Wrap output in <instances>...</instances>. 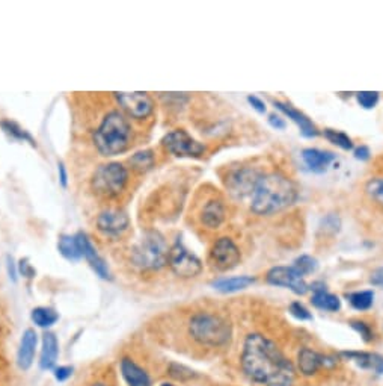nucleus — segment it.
<instances>
[{"label": "nucleus", "mask_w": 383, "mask_h": 386, "mask_svg": "<svg viewBox=\"0 0 383 386\" xmlns=\"http://www.w3.org/2000/svg\"><path fill=\"white\" fill-rule=\"evenodd\" d=\"M241 368L261 386H293L296 370L280 347L261 333H251L243 344Z\"/></svg>", "instance_id": "1"}, {"label": "nucleus", "mask_w": 383, "mask_h": 386, "mask_svg": "<svg viewBox=\"0 0 383 386\" xmlns=\"http://www.w3.org/2000/svg\"><path fill=\"white\" fill-rule=\"evenodd\" d=\"M299 199L296 183L282 173H263L251 194V211L272 215L293 206Z\"/></svg>", "instance_id": "2"}, {"label": "nucleus", "mask_w": 383, "mask_h": 386, "mask_svg": "<svg viewBox=\"0 0 383 386\" xmlns=\"http://www.w3.org/2000/svg\"><path fill=\"white\" fill-rule=\"evenodd\" d=\"M132 140L130 121L121 111H111L94 132V145L103 156H116L127 150Z\"/></svg>", "instance_id": "3"}, {"label": "nucleus", "mask_w": 383, "mask_h": 386, "mask_svg": "<svg viewBox=\"0 0 383 386\" xmlns=\"http://www.w3.org/2000/svg\"><path fill=\"white\" fill-rule=\"evenodd\" d=\"M189 333L201 346L223 347L232 338V327L220 315L199 312L189 321Z\"/></svg>", "instance_id": "4"}, {"label": "nucleus", "mask_w": 383, "mask_h": 386, "mask_svg": "<svg viewBox=\"0 0 383 386\" xmlns=\"http://www.w3.org/2000/svg\"><path fill=\"white\" fill-rule=\"evenodd\" d=\"M168 243L165 236L157 231L145 232L132 248V263L141 270H161L168 264Z\"/></svg>", "instance_id": "5"}, {"label": "nucleus", "mask_w": 383, "mask_h": 386, "mask_svg": "<svg viewBox=\"0 0 383 386\" xmlns=\"http://www.w3.org/2000/svg\"><path fill=\"white\" fill-rule=\"evenodd\" d=\"M127 182H129V171L120 162H108L94 171L91 186L100 195L116 197L124 191Z\"/></svg>", "instance_id": "6"}, {"label": "nucleus", "mask_w": 383, "mask_h": 386, "mask_svg": "<svg viewBox=\"0 0 383 386\" xmlns=\"http://www.w3.org/2000/svg\"><path fill=\"white\" fill-rule=\"evenodd\" d=\"M162 145L171 155L177 158H201L206 153V145L195 140L192 135L184 129H175L166 133Z\"/></svg>", "instance_id": "7"}, {"label": "nucleus", "mask_w": 383, "mask_h": 386, "mask_svg": "<svg viewBox=\"0 0 383 386\" xmlns=\"http://www.w3.org/2000/svg\"><path fill=\"white\" fill-rule=\"evenodd\" d=\"M168 264L177 276L184 279L196 277L202 271L201 259L195 253H192L182 241H177L169 248Z\"/></svg>", "instance_id": "8"}, {"label": "nucleus", "mask_w": 383, "mask_h": 386, "mask_svg": "<svg viewBox=\"0 0 383 386\" xmlns=\"http://www.w3.org/2000/svg\"><path fill=\"white\" fill-rule=\"evenodd\" d=\"M113 94L121 109L132 119H136V120L148 119L154 111V102L146 92L136 91V92H113Z\"/></svg>", "instance_id": "9"}, {"label": "nucleus", "mask_w": 383, "mask_h": 386, "mask_svg": "<svg viewBox=\"0 0 383 386\" xmlns=\"http://www.w3.org/2000/svg\"><path fill=\"white\" fill-rule=\"evenodd\" d=\"M263 176L261 170L252 169V167H241V169L234 170L227 177V188L232 197L236 199H246L253 191L255 185Z\"/></svg>", "instance_id": "10"}, {"label": "nucleus", "mask_w": 383, "mask_h": 386, "mask_svg": "<svg viewBox=\"0 0 383 386\" xmlns=\"http://www.w3.org/2000/svg\"><path fill=\"white\" fill-rule=\"evenodd\" d=\"M210 260L213 267L219 271H228L236 268L240 260H241V253L237 244L232 241L228 236H222L216 239V243L213 244L210 250Z\"/></svg>", "instance_id": "11"}, {"label": "nucleus", "mask_w": 383, "mask_h": 386, "mask_svg": "<svg viewBox=\"0 0 383 386\" xmlns=\"http://www.w3.org/2000/svg\"><path fill=\"white\" fill-rule=\"evenodd\" d=\"M268 284L273 287H281L293 291L294 294L303 296L310 289V285L305 282V277L297 273L293 267H273L268 271V276H265Z\"/></svg>", "instance_id": "12"}, {"label": "nucleus", "mask_w": 383, "mask_h": 386, "mask_svg": "<svg viewBox=\"0 0 383 386\" xmlns=\"http://www.w3.org/2000/svg\"><path fill=\"white\" fill-rule=\"evenodd\" d=\"M130 226V218L124 211L108 210L97 217V229L106 236H120Z\"/></svg>", "instance_id": "13"}, {"label": "nucleus", "mask_w": 383, "mask_h": 386, "mask_svg": "<svg viewBox=\"0 0 383 386\" xmlns=\"http://www.w3.org/2000/svg\"><path fill=\"white\" fill-rule=\"evenodd\" d=\"M335 363V358L325 356V354L308 347L302 349L297 354V367L303 375H313L323 367H334Z\"/></svg>", "instance_id": "14"}, {"label": "nucleus", "mask_w": 383, "mask_h": 386, "mask_svg": "<svg viewBox=\"0 0 383 386\" xmlns=\"http://www.w3.org/2000/svg\"><path fill=\"white\" fill-rule=\"evenodd\" d=\"M275 108L278 109L280 112H282L285 117H289L297 128L301 129V133L303 135L305 138H314L317 137L318 133V129L315 124L313 123V120L306 116V114H303L302 111L296 109L293 105H290V103H285V102H281V100H275L273 102Z\"/></svg>", "instance_id": "15"}, {"label": "nucleus", "mask_w": 383, "mask_h": 386, "mask_svg": "<svg viewBox=\"0 0 383 386\" xmlns=\"http://www.w3.org/2000/svg\"><path fill=\"white\" fill-rule=\"evenodd\" d=\"M77 241H79V246H80V250H82V256L88 260L89 265L92 267V270L97 273L101 279H106V280H111L112 276H111V271H109V267L108 264L104 263V259L99 255L97 248H95L91 243V239L84 235L83 232H79L77 235Z\"/></svg>", "instance_id": "16"}, {"label": "nucleus", "mask_w": 383, "mask_h": 386, "mask_svg": "<svg viewBox=\"0 0 383 386\" xmlns=\"http://www.w3.org/2000/svg\"><path fill=\"white\" fill-rule=\"evenodd\" d=\"M301 156L306 169L317 174L327 171L331 164L337 159V155L322 149H303Z\"/></svg>", "instance_id": "17"}, {"label": "nucleus", "mask_w": 383, "mask_h": 386, "mask_svg": "<svg viewBox=\"0 0 383 386\" xmlns=\"http://www.w3.org/2000/svg\"><path fill=\"white\" fill-rule=\"evenodd\" d=\"M38 346V335L34 329H27L23 333V338L20 342V349L17 353V363L21 370H29L34 363Z\"/></svg>", "instance_id": "18"}, {"label": "nucleus", "mask_w": 383, "mask_h": 386, "mask_svg": "<svg viewBox=\"0 0 383 386\" xmlns=\"http://www.w3.org/2000/svg\"><path fill=\"white\" fill-rule=\"evenodd\" d=\"M227 211L220 199H210L201 211V223L207 229H219L225 223Z\"/></svg>", "instance_id": "19"}, {"label": "nucleus", "mask_w": 383, "mask_h": 386, "mask_svg": "<svg viewBox=\"0 0 383 386\" xmlns=\"http://www.w3.org/2000/svg\"><path fill=\"white\" fill-rule=\"evenodd\" d=\"M59 356V342L55 337V333L46 332L42 335V347H41V358H39V368L41 370H53L56 365Z\"/></svg>", "instance_id": "20"}, {"label": "nucleus", "mask_w": 383, "mask_h": 386, "mask_svg": "<svg viewBox=\"0 0 383 386\" xmlns=\"http://www.w3.org/2000/svg\"><path fill=\"white\" fill-rule=\"evenodd\" d=\"M257 279L252 276H234V277H220L211 282L213 289L219 291L222 294H232V293H239V291H243L253 285Z\"/></svg>", "instance_id": "21"}, {"label": "nucleus", "mask_w": 383, "mask_h": 386, "mask_svg": "<svg viewBox=\"0 0 383 386\" xmlns=\"http://www.w3.org/2000/svg\"><path fill=\"white\" fill-rule=\"evenodd\" d=\"M121 374L129 386H151L150 375L146 374L141 365H137L129 358L121 361Z\"/></svg>", "instance_id": "22"}, {"label": "nucleus", "mask_w": 383, "mask_h": 386, "mask_svg": "<svg viewBox=\"0 0 383 386\" xmlns=\"http://www.w3.org/2000/svg\"><path fill=\"white\" fill-rule=\"evenodd\" d=\"M310 288L314 291L311 301L317 309L327 312H338L341 309V300H339L338 296L329 293L323 284H313Z\"/></svg>", "instance_id": "23"}, {"label": "nucleus", "mask_w": 383, "mask_h": 386, "mask_svg": "<svg viewBox=\"0 0 383 386\" xmlns=\"http://www.w3.org/2000/svg\"><path fill=\"white\" fill-rule=\"evenodd\" d=\"M344 358L353 361L360 368L371 370L376 374H383V356L377 353H367V351H343Z\"/></svg>", "instance_id": "24"}, {"label": "nucleus", "mask_w": 383, "mask_h": 386, "mask_svg": "<svg viewBox=\"0 0 383 386\" xmlns=\"http://www.w3.org/2000/svg\"><path fill=\"white\" fill-rule=\"evenodd\" d=\"M59 253L68 260H79L82 256V250L76 235H62L58 241Z\"/></svg>", "instance_id": "25"}, {"label": "nucleus", "mask_w": 383, "mask_h": 386, "mask_svg": "<svg viewBox=\"0 0 383 386\" xmlns=\"http://www.w3.org/2000/svg\"><path fill=\"white\" fill-rule=\"evenodd\" d=\"M129 164L133 170L139 173L150 171L156 164V155L153 150H141L136 152L129 159Z\"/></svg>", "instance_id": "26"}, {"label": "nucleus", "mask_w": 383, "mask_h": 386, "mask_svg": "<svg viewBox=\"0 0 383 386\" xmlns=\"http://www.w3.org/2000/svg\"><path fill=\"white\" fill-rule=\"evenodd\" d=\"M58 320H59L58 312L51 308L41 306L32 310V321H34L38 327H42V329L51 327Z\"/></svg>", "instance_id": "27"}, {"label": "nucleus", "mask_w": 383, "mask_h": 386, "mask_svg": "<svg viewBox=\"0 0 383 386\" xmlns=\"http://www.w3.org/2000/svg\"><path fill=\"white\" fill-rule=\"evenodd\" d=\"M350 306L356 310H368L375 303V293L373 291H356V293H350L346 296Z\"/></svg>", "instance_id": "28"}, {"label": "nucleus", "mask_w": 383, "mask_h": 386, "mask_svg": "<svg viewBox=\"0 0 383 386\" xmlns=\"http://www.w3.org/2000/svg\"><path fill=\"white\" fill-rule=\"evenodd\" d=\"M325 138L329 141L335 144L337 147L343 149V150H353V140L349 137V135L343 131H335V129H325L323 132Z\"/></svg>", "instance_id": "29"}, {"label": "nucleus", "mask_w": 383, "mask_h": 386, "mask_svg": "<svg viewBox=\"0 0 383 386\" xmlns=\"http://www.w3.org/2000/svg\"><path fill=\"white\" fill-rule=\"evenodd\" d=\"M297 273L302 275L303 277L308 275H313L314 271H317L318 268V260L310 255H302L299 258L294 259V263L291 265Z\"/></svg>", "instance_id": "30"}, {"label": "nucleus", "mask_w": 383, "mask_h": 386, "mask_svg": "<svg viewBox=\"0 0 383 386\" xmlns=\"http://www.w3.org/2000/svg\"><path fill=\"white\" fill-rule=\"evenodd\" d=\"M365 193L373 202L383 206V177H373L365 185Z\"/></svg>", "instance_id": "31"}, {"label": "nucleus", "mask_w": 383, "mask_h": 386, "mask_svg": "<svg viewBox=\"0 0 383 386\" xmlns=\"http://www.w3.org/2000/svg\"><path fill=\"white\" fill-rule=\"evenodd\" d=\"M0 126H2L4 131L6 133H9L11 137H14V138L21 140V141H29L32 145H35L34 138H32L25 129H21L17 123H14V121H0Z\"/></svg>", "instance_id": "32"}, {"label": "nucleus", "mask_w": 383, "mask_h": 386, "mask_svg": "<svg viewBox=\"0 0 383 386\" xmlns=\"http://www.w3.org/2000/svg\"><path fill=\"white\" fill-rule=\"evenodd\" d=\"M356 100L364 109H373L377 107L380 94L377 91H360L356 94Z\"/></svg>", "instance_id": "33"}, {"label": "nucleus", "mask_w": 383, "mask_h": 386, "mask_svg": "<svg viewBox=\"0 0 383 386\" xmlns=\"http://www.w3.org/2000/svg\"><path fill=\"white\" fill-rule=\"evenodd\" d=\"M350 326H352L353 330H356L360 337H363V339L365 342H370L375 339V332L373 329L370 327L368 322L365 321H360V320H355V321H350Z\"/></svg>", "instance_id": "34"}, {"label": "nucleus", "mask_w": 383, "mask_h": 386, "mask_svg": "<svg viewBox=\"0 0 383 386\" xmlns=\"http://www.w3.org/2000/svg\"><path fill=\"white\" fill-rule=\"evenodd\" d=\"M290 314L301 321H311L313 320V314L310 310L305 308V305H302L301 301H293L290 305Z\"/></svg>", "instance_id": "35"}, {"label": "nucleus", "mask_w": 383, "mask_h": 386, "mask_svg": "<svg viewBox=\"0 0 383 386\" xmlns=\"http://www.w3.org/2000/svg\"><path fill=\"white\" fill-rule=\"evenodd\" d=\"M323 222L326 231H332V234L338 232L339 227H341V222H339V218L337 215H327Z\"/></svg>", "instance_id": "36"}, {"label": "nucleus", "mask_w": 383, "mask_h": 386, "mask_svg": "<svg viewBox=\"0 0 383 386\" xmlns=\"http://www.w3.org/2000/svg\"><path fill=\"white\" fill-rule=\"evenodd\" d=\"M73 375V368L71 367H58L55 368V379L58 382H67Z\"/></svg>", "instance_id": "37"}, {"label": "nucleus", "mask_w": 383, "mask_h": 386, "mask_svg": "<svg viewBox=\"0 0 383 386\" xmlns=\"http://www.w3.org/2000/svg\"><path fill=\"white\" fill-rule=\"evenodd\" d=\"M248 102H249V105L260 114H265V111H268L265 103L258 96H248Z\"/></svg>", "instance_id": "38"}, {"label": "nucleus", "mask_w": 383, "mask_h": 386, "mask_svg": "<svg viewBox=\"0 0 383 386\" xmlns=\"http://www.w3.org/2000/svg\"><path fill=\"white\" fill-rule=\"evenodd\" d=\"M269 124H270V126L273 129H276V131H284L287 128L285 120L281 116H278V114H270V116H269Z\"/></svg>", "instance_id": "39"}, {"label": "nucleus", "mask_w": 383, "mask_h": 386, "mask_svg": "<svg viewBox=\"0 0 383 386\" xmlns=\"http://www.w3.org/2000/svg\"><path fill=\"white\" fill-rule=\"evenodd\" d=\"M370 284L375 285V287H380L383 288V267L380 268H376L373 273H371L370 276Z\"/></svg>", "instance_id": "40"}, {"label": "nucleus", "mask_w": 383, "mask_h": 386, "mask_svg": "<svg viewBox=\"0 0 383 386\" xmlns=\"http://www.w3.org/2000/svg\"><path fill=\"white\" fill-rule=\"evenodd\" d=\"M370 156H371V152L367 145H359V147L355 149V158L358 161H368Z\"/></svg>", "instance_id": "41"}, {"label": "nucleus", "mask_w": 383, "mask_h": 386, "mask_svg": "<svg viewBox=\"0 0 383 386\" xmlns=\"http://www.w3.org/2000/svg\"><path fill=\"white\" fill-rule=\"evenodd\" d=\"M20 271H21V273H23V276H26V277H32V276L35 275L34 268H32V267L26 263V260H21V263H20Z\"/></svg>", "instance_id": "42"}, {"label": "nucleus", "mask_w": 383, "mask_h": 386, "mask_svg": "<svg viewBox=\"0 0 383 386\" xmlns=\"http://www.w3.org/2000/svg\"><path fill=\"white\" fill-rule=\"evenodd\" d=\"M58 167H59L61 183H62V186H67V171H65V167H63V164H62V162H61Z\"/></svg>", "instance_id": "43"}, {"label": "nucleus", "mask_w": 383, "mask_h": 386, "mask_svg": "<svg viewBox=\"0 0 383 386\" xmlns=\"http://www.w3.org/2000/svg\"><path fill=\"white\" fill-rule=\"evenodd\" d=\"M8 271H9V277H13V280L17 279V273H15V268H14V260L8 258Z\"/></svg>", "instance_id": "44"}, {"label": "nucleus", "mask_w": 383, "mask_h": 386, "mask_svg": "<svg viewBox=\"0 0 383 386\" xmlns=\"http://www.w3.org/2000/svg\"><path fill=\"white\" fill-rule=\"evenodd\" d=\"M91 386H108V385H104V383H94Z\"/></svg>", "instance_id": "45"}, {"label": "nucleus", "mask_w": 383, "mask_h": 386, "mask_svg": "<svg viewBox=\"0 0 383 386\" xmlns=\"http://www.w3.org/2000/svg\"><path fill=\"white\" fill-rule=\"evenodd\" d=\"M162 386H175V385H172V383H162Z\"/></svg>", "instance_id": "46"}]
</instances>
